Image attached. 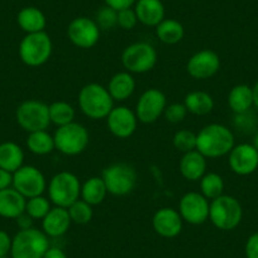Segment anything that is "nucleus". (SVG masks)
<instances>
[{
    "label": "nucleus",
    "instance_id": "1",
    "mask_svg": "<svg viewBox=\"0 0 258 258\" xmlns=\"http://www.w3.org/2000/svg\"><path fill=\"white\" fill-rule=\"evenodd\" d=\"M233 147L234 135L223 124H208L197 135V151L207 158H218L229 155Z\"/></svg>",
    "mask_w": 258,
    "mask_h": 258
},
{
    "label": "nucleus",
    "instance_id": "2",
    "mask_svg": "<svg viewBox=\"0 0 258 258\" xmlns=\"http://www.w3.org/2000/svg\"><path fill=\"white\" fill-rule=\"evenodd\" d=\"M79 106L88 118L98 120L106 119L114 108V100L108 89L100 84L91 83L84 86L79 93Z\"/></svg>",
    "mask_w": 258,
    "mask_h": 258
},
{
    "label": "nucleus",
    "instance_id": "3",
    "mask_svg": "<svg viewBox=\"0 0 258 258\" xmlns=\"http://www.w3.org/2000/svg\"><path fill=\"white\" fill-rule=\"evenodd\" d=\"M81 182L78 176L69 171L56 173L49 180L48 199L54 207L66 208L80 199Z\"/></svg>",
    "mask_w": 258,
    "mask_h": 258
},
{
    "label": "nucleus",
    "instance_id": "4",
    "mask_svg": "<svg viewBox=\"0 0 258 258\" xmlns=\"http://www.w3.org/2000/svg\"><path fill=\"white\" fill-rule=\"evenodd\" d=\"M49 248L48 237L37 228L21 229L13 237L11 258H43Z\"/></svg>",
    "mask_w": 258,
    "mask_h": 258
},
{
    "label": "nucleus",
    "instance_id": "5",
    "mask_svg": "<svg viewBox=\"0 0 258 258\" xmlns=\"http://www.w3.org/2000/svg\"><path fill=\"white\" fill-rule=\"evenodd\" d=\"M53 51L52 39L46 32L29 33L19 43V57L29 68H38L46 63Z\"/></svg>",
    "mask_w": 258,
    "mask_h": 258
},
{
    "label": "nucleus",
    "instance_id": "6",
    "mask_svg": "<svg viewBox=\"0 0 258 258\" xmlns=\"http://www.w3.org/2000/svg\"><path fill=\"white\" fill-rule=\"evenodd\" d=\"M108 192L114 197H125L135 190L137 185V171L132 165L115 162L105 167L101 173Z\"/></svg>",
    "mask_w": 258,
    "mask_h": 258
},
{
    "label": "nucleus",
    "instance_id": "7",
    "mask_svg": "<svg viewBox=\"0 0 258 258\" xmlns=\"http://www.w3.org/2000/svg\"><path fill=\"white\" fill-rule=\"evenodd\" d=\"M243 209L240 203L230 195H220L210 202L209 219L220 230H233L242 222Z\"/></svg>",
    "mask_w": 258,
    "mask_h": 258
},
{
    "label": "nucleus",
    "instance_id": "8",
    "mask_svg": "<svg viewBox=\"0 0 258 258\" xmlns=\"http://www.w3.org/2000/svg\"><path fill=\"white\" fill-rule=\"evenodd\" d=\"M53 140L54 147L58 152L66 156H78L88 148L90 137L88 129L83 124L73 121L58 126L53 135Z\"/></svg>",
    "mask_w": 258,
    "mask_h": 258
},
{
    "label": "nucleus",
    "instance_id": "9",
    "mask_svg": "<svg viewBox=\"0 0 258 258\" xmlns=\"http://www.w3.org/2000/svg\"><path fill=\"white\" fill-rule=\"evenodd\" d=\"M121 63L128 73L146 74L157 63V51L147 42H136L124 48Z\"/></svg>",
    "mask_w": 258,
    "mask_h": 258
},
{
    "label": "nucleus",
    "instance_id": "10",
    "mask_svg": "<svg viewBox=\"0 0 258 258\" xmlns=\"http://www.w3.org/2000/svg\"><path fill=\"white\" fill-rule=\"evenodd\" d=\"M16 119L18 125L26 132L47 131L51 124L48 105L41 100H26L17 108Z\"/></svg>",
    "mask_w": 258,
    "mask_h": 258
},
{
    "label": "nucleus",
    "instance_id": "11",
    "mask_svg": "<svg viewBox=\"0 0 258 258\" xmlns=\"http://www.w3.org/2000/svg\"><path fill=\"white\" fill-rule=\"evenodd\" d=\"M13 187L26 199L43 195L47 181L41 170L34 166H22L13 173Z\"/></svg>",
    "mask_w": 258,
    "mask_h": 258
},
{
    "label": "nucleus",
    "instance_id": "12",
    "mask_svg": "<svg viewBox=\"0 0 258 258\" xmlns=\"http://www.w3.org/2000/svg\"><path fill=\"white\" fill-rule=\"evenodd\" d=\"M209 212L210 202L202 192H186L178 203V213L183 222L188 224H204L209 219Z\"/></svg>",
    "mask_w": 258,
    "mask_h": 258
},
{
    "label": "nucleus",
    "instance_id": "13",
    "mask_svg": "<svg viewBox=\"0 0 258 258\" xmlns=\"http://www.w3.org/2000/svg\"><path fill=\"white\" fill-rule=\"evenodd\" d=\"M167 106L166 95L158 89H148L140 96L136 105V115L138 121L145 124H152L163 115Z\"/></svg>",
    "mask_w": 258,
    "mask_h": 258
},
{
    "label": "nucleus",
    "instance_id": "14",
    "mask_svg": "<svg viewBox=\"0 0 258 258\" xmlns=\"http://www.w3.org/2000/svg\"><path fill=\"white\" fill-rule=\"evenodd\" d=\"M68 37L74 46L88 49L95 46L100 38V28L88 17H78L68 27Z\"/></svg>",
    "mask_w": 258,
    "mask_h": 258
},
{
    "label": "nucleus",
    "instance_id": "15",
    "mask_svg": "<svg viewBox=\"0 0 258 258\" xmlns=\"http://www.w3.org/2000/svg\"><path fill=\"white\" fill-rule=\"evenodd\" d=\"M109 132L116 138L125 140L135 135L138 125V118L136 111L129 109L128 106L119 105L114 106L109 115L106 116Z\"/></svg>",
    "mask_w": 258,
    "mask_h": 258
},
{
    "label": "nucleus",
    "instance_id": "16",
    "mask_svg": "<svg viewBox=\"0 0 258 258\" xmlns=\"http://www.w3.org/2000/svg\"><path fill=\"white\" fill-rule=\"evenodd\" d=\"M220 69V57L212 49H202L188 58L186 63L187 74L195 80L213 78Z\"/></svg>",
    "mask_w": 258,
    "mask_h": 258
},
{
    "label": "nucleus",
    "instance_id": "17",
    "mask_svg": "<svg viewBox=\"0 0 258 258\" xmlns=\"http://www.w3.org/2000/svg\"><path fill=\"white\" fill-rule=\"evenodd\" d=\"M230 170L239 176H247L258 168V151L249 143L233 147L229 152Z\"/></svg>",
    "mask_w": 258,
    "mask_h": 258
},
{
    "label": "nucleus",
    "instance_id": "18",
    "mask_svg": "<svg viewBox=\"0 0 258 258\" xmlns=\"http://www.w3.org/2000/svg\"><path fill=\"white\" fill-rule=\"evenodd\" d=\"M152 225L160 237L175 238L182 230L183 220L178 210L172 208H161L153 215Z\"/></svg>",
    "mask_w": 258,
    "mask_h": 258
},
{
    "label": "nucleus",
    "instance_id": "19",
    "mask_svg": "<svg viewBox=\"0 0 258 258\" xmlns=\"http://www.w3.org/2000/svg\"><path fill=\"white\" fill-rule=\"evenodd\" d=\"M71 224L73 222L69 210L66 208L54 207L42 219V230L48 238H58L69 232Z\"/></svg>",
    "mask_w": 258,
    "mask_h": 258
},
{
    "label": "nucleus",
    "instance_id": "20",
    "mask_svg": "<svg viewBox=\"0 0 258 258\" xmlns=\"http://www.w3.org/2000/svg\"><path fill=\"white\" fill-rule=\"evenodd\" d=\"M27 199L14 187L0 190V217L17 219L26 212Z\"/></svg>",
    "mask_w": 258,
    "mask_h": 258
},
{
    "label": "nucleus",
    "instance_id": "21",
    "mask_svg": "<svg viewBox=\"0 0 258 258\" xmlns=\"http://www.w3.org/2000/svg\"><path fill=\"white\" fill-rule=\"evenodd\" d=\"M178 168L182 177L187 181H199L207 173V157L197 150L183 153Z\"/></svg>",
    "mask_w": 258,
    "mask_h": 258
},
{
    "label": "nucleus",
    "instance_id": "22",
    "mask_svg": "<svg viewBox=\"0 0 258 258\" xmlns=\"http://www.w3.org/2000/svg\"><path fill=\"white\" fill-rule=\"evenodd\" d=\"M135 12L138 22L147 27H157L165 19V7L161 0H137Z\"/></svg>",
    "mask_w": 258,
    "mask_h": 258
},
{
    "label": "nucleus",
    "instance_id": "23",
    "mask_svg": "<svg viewBox=\"0 0 258 258\" xmlns=\"http://www.w3.org/2000/svg\"><path fill=\"white\" fill-rule=\"evenodd\" d=\"M108 91L114 101H125L133 95L136 90V80L128 71L115 74L109 80Z\"/></svg>",
    "mask_w": 258,
    "mask_h": 258
},
{
    "label": "nucleus",
    "instance_id": "24",
    "mask_svg": "<svg viewBox=\"0 0 258 258\" xmlns=\"http://www.w3.org/2000/svg\"><path fill=\"white\" fill-rule=\"evenodd\" d=\"M17 23L19 28L27 34L38 33V32H44L47 19L43 12L36 7H26L17 16Z\"/></svg>",
    "mask_w": 258,
    "mask_h": 258
},
{
    "label": "nucleus",
    "instance_id": "25",
    "mask_svg": "<svg viewBox=\"0 0 258 258\" xmlns=\"http://www.w3.org/2000/svg\"><path fill=\"white\" fill-rule=\"evenodd\" d=\"M24 152L19 145L14 142L0 143V168L14 173L23 166Z\"/></svg>",
    "mask_w": 258,
    "mask_h": 258
},
{
    "label": "nucleus",
    "instance_id": "26",
    "mask_svg": "<svg viewBox=\"0 0 258 258\" xmlns=\"http://www.w3.org/2000/svg\"><path fill=\"white\" fill-rule=\"evenodd\" d=\"M108 194V188H106L103 178L93 176L81 185L80 199L90 204L91 207H95V205L101 204L105 200Z\"/></svg>",
    "mask_w": 258,
    "mask_h": 258
},
{
    "label": "nucleus",
    "instance_id": "27",
    "mask_svg": "<svg viewBox=\"0 0 258 258\" xmlns=\"http://www.w3.org/2000/svg\"><path fill=\"white\" fill-rule=\"evenodd\" d=\"M185 104L186 109L188 113L194 114V115H207L210 114L214 109V99L207 91L197 90L191 91L185 96Z\"/></svg>",
    "mask_w": 258,
    "mask_h": 258
},
{
    "label": "nucleus",
    "instance_id": "28",
    "mask_svg": "<svg viewBox=\"0 0 258 258\" xmlns=\"http://www.w3.org/2000/svg\"><path fill=\"white\" fill-rule=\"evenodd\" d=\"M228 105L235 114L249 111L250 106L253 105L252 88L245 84L235 85L228 95Z\"/></svg>",
    "mask_w": 258,
    "mask_h": 258
},
{
    "label": "nucleus",
    "instance_id": "29",
    "mask_svg": "<svg viewBox=\"0 0 258 258\" xmlns=\"http://www.w3.org/2000/svg\"><path fill=\"white\" fill-rule=\"evenodd\" d=\"M156 28V36L162 43L176 44L185 36L183 26L176 19H163Z\"/></svg>",
    "mask_w": 258,
    "mask_h": 258
},
{
    "label": "nucleus",
    "instance_id": "30",
    "mask_svg": "<svg viewBox=\"0 0 258 258\" xmlns=\"http://www.w3.org/2000/svg\"><path fill=\"white\" fill-rule=\"evenodd\" d=\"M27 148L29 152L37 156L49 155L52 151L56 150L53 136L49 135L47 131H37V132L29 133L27 138Z\"/></svg>",
    "mask_w": 258,
    "mask_h": 258
},
{
    "label": "nucleus",
    "instance_id": "31",
    "mask_svg": "<svg viewBox=\"0 0 258 258\" xmlns=\"http://www.w3.org/2000/svg\"><path fill=\"white\" fill-rule=\"evenodd\" d=\"M49 119L51 123L56 124L57 126L66 125L73 121H75V109L71 104L66 101H54L51 105H48Z\"/></svg>",
    "mask_w": 258,
    "mask_h": 258
},
{
    "label": "nucleus",
    "instance_id": "32",
    "mask_svg": "<svg viewBox=\"0 0 258 258\" xmlns=\"http://www.w3.org/2000/svg\"><path fill=\"white\" fill-rule=\"evenodd\" d=\"M202 194L208 200H214L223 195L224 191V180L217 172H208L200 178Z\"/></svg>",
    "mask_w": 258,
    "mask_h": 258
},
{
    "label": "nucleus",
    "instance_id": "33",
    "mask_svg": "<svg viewBox=\"0 0 258 258\" xmlns=\"http://www.w3.org/2000/svg\"><path fill=\"white\" fill-rule=\"evenodd\" d=\"M69 214H70L71 222L79 225H85L91 222L94 215L93 207L84 202L83 199H79L74 203L73 205L68 208Z\"/></svg>",
    "mask_w": 258,
    "mask_h": 258
},
{
    "label": "nucleus",
    "instance_id": "34",
    "mask_svg": "<svg viewBox=\"0 0 258 258\" xmlns=\"http://www.w3.org/2000/svg\"><path fill=\"white\" fill-rule=\"evenodd\" d=\"M52 209L51 200L48 198H44L43 195L39 197L29 198L27 199L26 213L32 218V219H43L49 210Z\"/></svg>",
    "mask_w": 258,
    "mask_h": 258
},
{
    "label": "nucleus",
    "instance_id": "35",
    "mask_svg": "<svg viewBox=\"0 0 258 258\" xmlns=\"http://www.w3.org/2000/svg\"><path fill=\"white\" fill-rule=\"evenodd\" d=\"M173 147L181 153H187L197 150V133L188 129H180L173 136Z\"/></svg>",
    "mask_w": 258,
    "mask_h": 258
},
{
    "label": "nucleus",
    "instance_id": "36",
    "mask_svg": "<svg viewBox=\"0 0 258 258\" xmlns=\"http://www.w3.org/2000/svg\"><path fill=\"white\" fill-rule=\"evenodd\" d=\"M95 22L99 28H100V31L101 29H104V31L113 29L114 27L118 26V12L108 6L103 7L96 13Z\"/></svg>",
    "mask_w": 258,
    "mask_h": 258
},
{
    "label": "nucleus",
    "instance_id": "37",
    "mask_svg": "<svg viewBox=\"0 0 258 258\" xmlns=\"http://www.w3.org/2000/svg\"><path fill=\"white\" fill-rule=\"evenodd\" d=\"M187 109H186L185 104H181V103H172L170 105L166 106L165 109V115L166 120L170 121L172 124H177L181 123V121L185 120L186 115H187Z\"/></svg>",
    "mask_w": 258,
    "mask_h": 258
},
{
    "label": "nucleus",
    "instance_id": "38",
    "mask_svg": "<svg viewBox=\"0 0 258 258\" xmlns=\"http://www.w3.org/2000/svg\"><path fill=\"white\" fill-rule=\"evenodd\" d=\"M138 23L137 14L135 9L126 8L118 12V26L124 31H131L135 28Z\"/></svg>",
    "mask_w": 258,
    "mask_h": 258
},
{
    "label": "nucleus",
    "instance_id": "39",
    "mask_svg": "<svg viewBox=\"0 0 258 258\" xmlns=\"http://www.w3.org/2000/svg\"><path fill=\"white\" fill-rule=\"evenodd\" d=\"M12 242L13 238L6 230H0V257H8L11 254Z\"/></svg>",
    "mask_w": 258,
    "mask_h": 258
},
{
    "label": "nucleus",
    "instance_id": "40",
    "mask_svg": "<svg viewBox=\"0 0 258 258\" xmlns=\"http://www.w3.org/2000/svg\"><path fill=\"white\" fill-rule=\"evenodd\" d=\"M245 257L258 258V233L250 235L245 243Z\"/></svg>",
    "mask_w": 258,
    "mask_h": 258
},
{
    "label": "nucleus",
    "instance_id": "41",
    "mask_svg": "<svg viewBox=\"0 0 258 258\" xmlns=\"http://www.w3.org/2000/svg\"><path fill=\"white\" fill-rule=\"evenodd\" d=\"M105 4L110 8L115 9L116 12L121 11V9H126V8H132L133 4H136L137 0H104Z\"/></svg>",
    "mask_w": 258,
    "mask_h": 258
},
{
    "label": "nucleus",
    "instance_id": "42",
    "mask_svg": "<svg viewBox=\"0 0 258 258\" xmlns=\"http://www.w3.org/2000/svg\"><path fill=\"white\" fill-rule=\"evenodd\" d=\"M12 186H13V173L0 168V190H6Z\"/></svg>",
    "mask_w": 258,
    "mask_h": 258
},
{
    "label": "nucleus",
    "instance_id": "43",
    "mask_svg": "<svg viewBox=\"0 0 258 258\" xmlns=\"http://www.w3.org/2000/svg\"><path fill=\"white\" fill-rule=\"evenodd\" d=\"M16 220H17V224H18V227H19V230L28 229V228L33 227V219H32V218L29 217L26 212H24L23 214L19 215Z\"/></svg>",
    "mask_w": 258,
    "mask_h": 258
},
{
    "label": "nucleus",
    "instance_id": "44",
    "mask_svg": "<svg viewBox=\"0 0 258 258\" xmlns=\"http://www.w3.org/2000/svg\"><path fill=\"white\" fill-rule=\"evenodd\" d=\"M43 258H69V257L68 254L64 253L63 249H61V248L58 247H51V245H49L47 252L44 253Z\"/></svg>",
    "mask_w": 258,
    "mask_h": 258
},
{
    "label": "nucleus",
    "instance_id": "45",
    "mask_svg": "<svg viewBox=\"0 0 258 258\" xmlns=\"http://www.w3.org/2000/svg\"><path fill=\"white\" fill-rule=\"evenodd\" d=\"M252 93H253V105H255V108L258 109V81L252 88Z\"/></svg>",
    "mask_w": 258,
    "mask_h": 258
},
{
    "label": "nucleus",
    "instance_id": "46",
    "mask_svg": "<svg viewBox=\"0 0 258 258\" xmlns=\"http://www.w3.org/2000/svg\"><path fill=\"white\" fill-rule=\"evenodd\" d=\"M252 146L255 148V150L258 151V132L255 133V136H254V137H253V143H252Z\"/></svg>",
    "mask_w": 258,
    "mask_h": 258
},
{
    "label": "nucleus",
    "instance_id": "47",
    "mask_svg": "<svg viewBox=\"0 0 258 258\" xmlns=\"http://www.w3.org/2000/svg\"><path fill=\"white\" fill-rule=\"evenodd\" d=\"M0 258H9V257H0Z\"/></svg>",
    "mask_w": 258,
    "mask_h": 258
}]
</instances>
